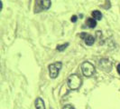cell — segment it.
Instances as JSON below:
<instances>
[{
	"instance_id": "1",
	"label": "cell",
	"mask_w": 120,
	"mask_h": 109,
	"mask_svg": "<svg viewBox=\"0 0 120 109\" xmlns=\"http://www.w3.org/2000/svg\"><path fill=\"white\" fill-rule=\"evenodd\" d=\"M68 85L72 90H77L81 85V78L76 74L71 75L68 78Z\"/></svg>"
},
{
	"instance_id": "2",
	"label": "cell",
	"mask_w": 120,
	"mask_h": 109,
	"mask_svg": "<svg viewBox=\"0 0 120 109\" xmlns=\"http://www.w3.org/2000/svg\"><path fill=\"white\" fill-rule=\"evenodd\" d=\"M51 0H35L34 13H40L42 11L48 10L51 6Z\"/></svg>"
},
{
	"instance_id": "3",
	"label": "cell",
	"mask_w": 120,
	"mask_h": 109,
	"mask_svg": "<svg viewBox=\"0 0 120 109\" xmlns=\"http://www.w3.org/2000/svg\"><path fill=\"white\" fill-rule=\"evenodd\" d=\"M81 70L85 76H92L95 73V67L90 62H83L81 64Z\"/></svg>"
},
{
	"instance_id": "4",
	"label": "cell",
	"mask_w": 120,
	"mask_h": 109,
	"mask_svg": "<svg viewBox=\"0 0 120 109\" xmlns=\"http://www.w3.org/2000/svg\"><path fill=\"white\" fill-rule=\"evenodd\" d=\"M61 67H62L61 62H56V63L51 64L49 66V72H50L51 78H56L58 76Z\"/></svg>"
},
{
	"instance_id": "5",
	"label": "cell",
	"mask_w": 120,
	"mask_h": 109,
	"mask_svg": "<svg viewBox=\"0 0 120 109\" xmlns=\"http://www.w3.org/2000/svg\"><path fill=\"white\" fill-rule=\"evenodd\" d=\"M99 66H100V67L102 68L104 71H106V72H109V71L111 70V67H112V65H111L110 61L108 60V59H105V58L100 60Z\"/></svg>"
},
{
	"instance_id": "6",
	"label": "cell",
	"mask_w": 120,
	"mask_h": 109,
	"mask_svg": "<svg viewBox=\"0 0 120 109\" xmlns=\"http://www.w3.org/2000/svg\"><path fill=\"white\" fill-rule=\"evenodd\" d=\"M80 37L81 38H84L85 43L88 45V46H92L94 42H95V38L94 36H90V35H87V33H82L80 34Z\"/></svg>"
},
{
	"instance_id": "7",
	"label": "cell",
	"mask_w": 120,
	"mask_h": 109,
	"mask_svg": "<svg viewBox=\"0 0 120 109\" xmlns=\"http://www.w3.org/2000/svg\"><path fill=\"white\" fill-rule=\"evenodd\" d=\"M35 108L36 109H45L44 102L41 97H38L35 101Z\"/></svg>"
},
{
	"instance_id": "8",
	"label": "cell",
	"mask_w": 120,
	"mask_h": 109,
	"mask_svg": "<svg viewBox=\"0 0 120 109\" xmlns=\"http://www.w3.org/2000/svg\"><path fill=\"white\" fill-rule=\"evenodd\" d=\"M87 24H88V25L90 26V28L96 27V25H97L96 19H94V18H89V19L87 20Z\"/></svg>"
},
{
	"instance_id": "9",
	"label": "cell",
	"mask_w": 120,
	"mask_h": 109,
	"mask_svg": "<svg viewBox=\"0 0 120 109\" xmlns=\"http://www.w3.org/2000/svg\"><path fill=\"white\" fill-rule=\"evenodd\" d=\"M92 17H94V19H96V20H101L102 14H101V12H99L98 10H94L92 12Z\"/></svg>"
},
{
	"instance_id": "10",
	"label": "cell",
	"mask_w": 120,
	"mask_h": 109,
	"mask_svg": "<svg viewBox=\"0 0 120 109\" xmlns=\"http://www.w3.org/2000/svg\"><path fill=\"white\" fill-rule=\"evenodd\" d=\"M67 46H69V43L63 44V45H59V46H57V50L60 52H62L63 50H65L67 48Z\"/></svg>"
},
{
	"instance_id": "11",
	"label": "cell",
	"mask_w": 120,
	"mask_h": 109,
	"mask_svg": "<svg viewBox=\"0 0 120 109\" xmlns=\"http://www.w3.org/2000/svg\"><path fill=\"white\" fill-rule=\"evenodd\" d=\"M77 19H78V17H77V16H72L71 17V22H73V23H75V22H77Z\"/></svg>"
},
{
	"instance_id": "12",
	"label": "cell",
	"mask_w": 120,
	"mask_h": 109,
	"mask_svg": "<svg viewBox=\"0 0 120 109\" xmlns=\"http://www.w3.org/2000/svg\"><path fill=\"white\" fill-rule=\"evenodd\" d=\"M63 109H74V108L72 107L71 105H65V106H64V108H63Z\"/></svg>"
},
{
	"instance_id": "13",
	"label": "cell",
	"mask_w": 120,
	"mask_h": 109,
	"mask_svg": "<svg viewBox=\"0 0 120 109\" xmlns=\"http://www.w3.org/2000/svg\"><path fill=\"white\" fill-rule=\"evenodd\" d=\"M117 72H118V74L120 75V64L117 66Z\"/></svg>"
}]
</instances>
